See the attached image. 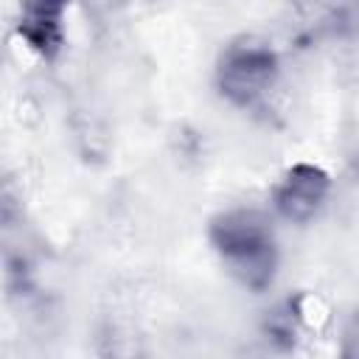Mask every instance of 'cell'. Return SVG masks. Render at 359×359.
Returning <instances> with one entry per match:
<instances>
[{"label":"cell","instance_id":"cell-1","mask_svg":"<svg viewBox=\"0 0 359 359\" xmlns=\"http://www.w3.org/2000/svg\"><path fill=\"white\" fill-rule=\"evenodd\" d=\"M208 241L224 269L261 294L278 275V238L272 219L258 208H227L208 222Z\"/></svg>","mask_w":359,"mask_h":359},{"label":"cell","instance_id":"cell-2","mask_svg":"<svg viewBox=\"0 0 359 359\" xmlns=\"http://www.w3.org/2000/svg\"><path fill=\"white\" fill-rule=\"evenodd\" d=\"M280 76V56L275 45L258 34H238L216 56L213 81L233 107H255L269 95Z\"/></svg>","mask_w":359,"mask_h":359},{"label":"cell","instance_id":"cell-3","mask_svg":"<svg viewBox=\"0 0 359 359\" xmlns=\"http://www.w3.org/2000/svg\"><path fill=\"white\" fill-rule=\"evenodd\" d=\"M328 191H331V177L325 168L314 163H294L275 182L272 208L280 219L292 224H306L320 213V208L328 199Z\"/></svg>","mask_w":359,"mask_h":359},{"label":"cell","instance_id":"cell-4","mask_svg":"<svg viewBox=\"0 0 359 359\" xmlns=\"http://www.w3.org/2000/svg\"><path fill=\"white\" fill-rule=\"evenodd\" d=\"M14 31L31 53L45 62H53L65 48V6L28 0L20 6Z\"/></svg>","mask_w":359,"mask_h":359},{"label":"cell","instance_id":"cell-5","mask_svg":"<svg viewBox=\"0 0 359 359\" xmlns=\"http://www.w3.org/2000/svg\"><path fill=\"white\" fill-rule=\"evenodd\" d=\"M95 351L98 359H149V342L143 331L123 317H109L101 323Z\"/></svg>","mask_w":359,"mask_h":359},{"label":"cell","instance_id":"cell-6","mask_svg":"<svg viewBox=\"0 0 359 359\" xmlns=\"http://www.w3.org/2000/svg\"><path fill=\"white\" fill-rule=\"evenodd\" d=\"M261 331L278 351H283V353L294 351L303 337V311H300L297 300L289 297V300L278 303L272 311H266Z\"/></svg>","mask_w":359,"mask_h":359},{"label":"cell","instance_id":"cell-7","mask_svg":"<svg viewBox=\"0 0 359 359\" xmlns=\"http://www.w3.org/2000/svg\"><path fill=\"white\" fill-rule=\"evenodd\" d=\"M337 359H359V309L351 311L342 323Z\"/></svg>","mask_w":359,"mask_h":359}]
</instances>
